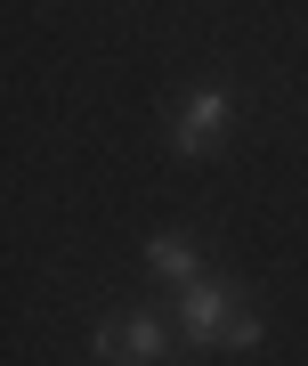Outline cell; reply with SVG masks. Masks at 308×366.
Returning <instances> with one entry per match:
<instances>
[{"instance_id":"obj_1","label":"cell","mask_w":308,"mask_h":366,"mask_svg":"<svg viewBox=\"0 0 308 366\" xmlns=\"http://www.w3.org/2000/svg\"><path fill=\"white\" fill-rule=\"evenodd\" d=\"M235 114H244V98H235L227 81H203V90H179V98H170L163 139L179 147V155H211V147L235 131Z\"/></svg>"},{"instance_id":"obj_2","label":"cell","mask_w":308,"mask_h":366,"mask_svg":"<svg viewBox=\"0 0 308 366\" xmlns=\"http://www.w3.org/2000/svg\"><path fill=\"white\" fill-rule=\"evenodd\" d=\"M252 293H235L227 277H195V285H179V334L203 342V350H227V326L244 317Z\"/></svg>"},{"instance_id":"obj_3","label":"cell","mask_w":308,"mask_h":366,"mask_svg":"<svg viewBox=\"0 0 308 366\" xmlns=\"http://www.w3.org/2000/svg\"><path fill=\"white\" fill-rule=\"evenodd\" d=\"M90 350L106 366H163L170 358V326L154 310H130V317H106V326L90 334Z\"/></svg>"},{"instance_id":"obj_4","label":"cell","mask_w":308,"mask_h":366,"mask_svg":"<svg viewBox=\"0 0 308 366\" xmlns=\"http://www.w3.org/2000/svg\"><path fill=\"white\" fill-rule=\"evenodd\" d=\"M146 269H154V277H170V285H195V277H203V261H195V236H187V228L146 236Z\"/></svg>"}]
</instances>
